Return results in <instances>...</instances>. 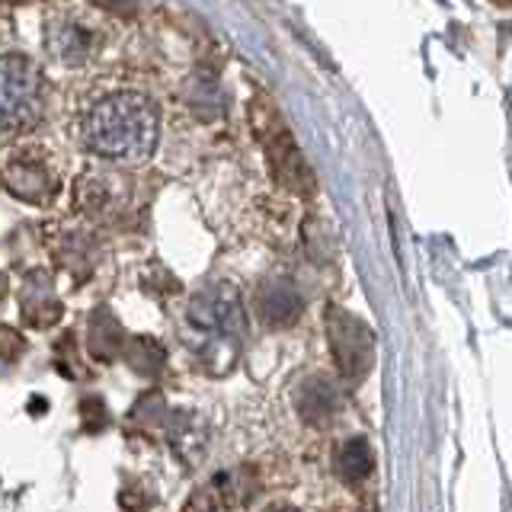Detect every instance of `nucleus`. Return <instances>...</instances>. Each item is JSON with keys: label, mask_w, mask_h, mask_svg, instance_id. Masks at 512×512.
Wrapping results in <instances>:
<instances>
[{"label": "nucleus", "mask_w": 512, "mask_h": 512, "mask_svg": "<svg viewBox=\"0 0 512 512\" xmlns=\"http://www.w3.org/2000/svg\"><path fill=\"white\" fill-rule=\"evenodd\" d=\"M84 148L116 164H138L157 144V106L144 93L116 90L84 109L77 119Z\"/></svg>", "instance_id": "1"}, {"label": "nucleus", "mask_w": 512, "mask_h": 512, "mask_svg": "<svg viewBox=\"0 0 512 512\" xmlns=\"http://www.w3.org/2000/svg\"><path fill=\"white\" fill-rule=\"evenodd\" d=\"M189 330L199 336L202 346L196 349L202 362L221 359L228 368L234 362L237 340L244 333V311H240L237 292L228 285H212L199 292L186 308Z\"/></svg>", "instance_id": "2"}, {"label": "nucleus", "mask_w": 512, "mask_h": 512, "mask_svg": "<svg viewBox=\"0 0 512 512\" xmlns=\"http://www.w3.org/2000/svg\"><path fill=\"white\" fill-rule=\"evenodd\" d=\"M45 80L36 61L7 52L0 64V112H4V132H20L42 116Z\"/></svg>", "instance_id": "3"}, {"label": "nucleus", "mask_w": 512, "mask_h": 512, "mask_svg": "<svg viewBox=\"0 0 512 512\" xmlns=\"http://www.w3.org/2000/svg\"><path fill=\"white\" fill-rule=\"evenodd\" d=\"M253 132L263 141L269 167H272V173H276V180L292 192L308 196V192L314 189V173L308 164H304V157L298 151L292 132H288V125L279 119V112L272 109L266 100H253Z\"/></svg>", "instance_id": "4"}, {"label": "nucleus", "mask_w": 512, "mask_h": 512, "mask_svg": "<svg viewBox=\"0 0 512 512\" xmlns=\"http://www.w3.org/2000/svg\"><path fill=\"white\" fill-rule=\"evenodd\" d=\"M327 324V343L333 352V362L340 368V375L349 381H359L368 375V368L375 362V333L372 327L359 320L356 314H349L346 308L330 304L324 314Z\"/></svg>", "instance_id": "5"}, {"label": "nucleus", "mask_w": 512, "mask_h": 512, "mask_svg": "<svg viewBox=\"0 0 512 512\" xmlns=\"http://www.w3.org/2000/svg\"><path fill=\"white\" fill-rule=\"evenodd\" d=\"M4 186L16 199L45 205L58 192V173L42 148H20L4 160Z\"/></svg>", "instance_id": "6"}, {"label": "nucleus", "mask_w": 512, "mask_h": 512, "mask_svg": "<svg viewBox=\"0 0 512 512\" xmlns=\"http://www.w3.org/2000/svg\"><path fill=\"white\" fill-rule=\"evenodd\" d=\"M45 45L58 61L64 64H80L93 52V32L87 23L71 20V16H55L45 23Z\"/></svg>", "instance_id": "7"}, {"label": "nucleus", "mask_w": 512, "mask_h": 512, "mask_svg": "<svg viewBox=\"0 0 512 512\" xmlns=\"http://www.w3.org/2000/svg\"><path fill=\"white\" fill-rule=\"evenodd\" d=\"M256 308L269 324H292L301 314V292L288 279H269L256 292Z\"/></svg>", "instance_id": "8"}, {"label": "nucleus", "mask_w": 512, "mask_h": 512, "mask_svg": "<svg viewBox=\"0 0 512 512\" xmlns=\"http://www.w3.org/2000/svg\"><path fill=\"white\" fill-rule=\"evenodd\" d=\"M61 317V301L52 292L45 272H32L26 288H23V320L29 327H52Z\"/></svg>", "instance_id": "9"}, {"label": "nucleus", "mask_w": 512, "mask_h": 512, "mask_svg": "<svg viewBox=\"0 0 512 512\" xmlns=\"http://www.w3.org/2000/svg\"><path fill=\"white\" fill-rule=\"evenodd\" d=\"M90 352L96 359H103V362H112L116 356H122L125 352V343H128V333L122 330L119 324V317L112 314L109 308H96L90 314Z\"/></svg>", "instance_id": "10"}, {"label": "nucleus", "mask_w": 512, "mask_h": 512, "mask_svg": "<svg viewBox=\"0 0 512 512\" xmlns=\"http://www.w3.org/2000/svg\"><path fill=\"white\" fill-rule=\"evenodd\" d=\"M295 404L308 423H324L336 410H340V397H336L333 384H327L324 378H311L298 388Z\"/></svg>", "instance_id": "11"}, {"label": "nucleus", "mask_w": 512, "mask_h": 512, "mask_svg": "<svg viewBox=\"0 0 512 512\" xmlns=\"http://www.w3.org/2000/svg\"><path fill=\"white\" fill-rule=\"evenodd\" d=\"M372 464H375V455L362 436H352L336 448V474H340L346 484H359V480H365L368 471H372Z\"/></svg>", "instance_id": "12"}, {"label": "nucleus", "mask_w": 512, "mask_h": 512, "mask_svg": "<svg viewBox=\"0 0 512 512\" xmlns=\"http://www.w3.org/2000/svg\"><path fill=\"white\" fill-rule=\"evenodd\" d=\"M122 359L128 362L132 372H138L144 378H157L160 368H164L167 352H164V346H160L157 340H151V336H128Z\"/></svg>", "instance_id": "13"}, {"label": "nucleus", "mask_w": 512, "mask_h": 512, "mask_svg": "<svg viewBox=\"0 0 512 512\" xmlns=\"http://www.w3.org/2000/svg\"><path fill=\"white\" fill-rule=\"evenodd\" d=\"M4 340H7V362H16V346H13V330H4Z\"/></svg>", "instance_id": "14"}, {"label": "nucleus", "mask_w": 512, "mask_h": 512, "mask_svg": "<svg viewBox=\"0 0 512 512\" xmlns=\"http://www.w3.org/2000/svg\"><path fill=\"white\" fill-rule=\"evenodd\" d=\"M266 512H298V509H295V506H282V503H279V506H269Z\"/></svg>", "instance_id": "15"}, {"label": "nucleus", "mask_w": 512, "mask_h": 512, "mask_svg": "<svg viewBox=\"0 0 512 512\" xmlns=\"http://www.w3.org/2000/svg\"><path fill=\"white\" fill-rule=\"evenodd\" d=\"M359 512H378L375 506H365V509H359Z\"/></svg>", "instance_id": "16"}]
</instances>
